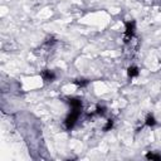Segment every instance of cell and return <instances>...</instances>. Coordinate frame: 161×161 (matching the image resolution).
<instances>
[{
    "label": "cell",
    "instance_id": "obj_1",
    "mask_svg": "<svg viewBox=\"0 0 161 161\" xmlns=\"http://www.w3.org/2000/svg\"><path fill=\"white\" fill-rule=\"evenodd\" d=\"M81 112L82 111H78V109H72V111H71V113L68 115V117H67L65 121H64V126H65L67 130H71V129L74 127V125H75V122H77Z\"/></svg>",
    "mask_w": 161,
    "mask_h": 161
},
{
    "label": "cell",
    "instance_id": "obj_2",
    "mask_svg": "<svg viewBox=\"0 0 161 161\" xmlns=\"http://www.w3.org/2000/svg\"><path fill=\"white\" fill-rule=\"evenodd\" d=\"M135 32H136V23L133 20L127 22L125 24V43H129V40L133 37Z\"/></svg>",
    "mask_w": 161,
    "mask_h": 161
},
{
    "label": "cell",
    "instance_id": "obj_3",
    "mask_svg": "<svg viewBox=\"0 0 161 161\" xmlns=\"http://www.w3.org/2000/svg\"><path fill=\"white\" fill-rule=\"evenodd\" d=\"M40 75H42V78H43V81L44 82H53L54 79H55V73L53 72V71H49V69H45V71H43L40 73Z\"/></svg>",
    "mask_w": 161,
    "mask_h": 161
},
{
    "label": "cell",
    "instance_id": "obj_4",
    "mask_svg": "<svg viewBox=\"0 0 161 161\" xmlns=\"http://www.w3.org/2000/svg\"><path fill=\"white\" fill-rule=\"evenodd\" d=\"M69 106L72 107V109H78V111H82V101L78 98H71L68 101Z\"/></svg>",
    "mask_w": 161,
    "mask_h": 161
},
{
    "label": "cell",
    "instance_id": "obj_5",
    "mask_svg": "<svg viewBox=\"0 0 161 161\" xmlns=\"http://www.w3.org/2000/svg\"><path fill=\"white\" fill-rule=\"evenodd\" d=\"M139 68L137 67H135V65H131L129 67V69H127V75H129L130 78H135V77H137L139 75Z\"/></svg>",
    "mask_w": 161,
    "mask_h": 161
},
{
    "label": "cell",
    "instance_id": "obj_6",
    "mask_svg": "<svg viewBox=\"0 0 161 161\" xmlns=\"http://www.w3.org/2000/svg\"><path fill=\"white\" fill-rule=\"evenodd\" d=\"M145 123H146V126H149V127L155 126V125H156V118L152 116V115H147L146 120H145Z\"/></svg>",
    "mask_w": 161,
    "mask_h": 161
},
{
    "label": "cell",
    "instance_id": "obj_7",
    "mask_svg": "<svg viewBox=\"0 0 161 161\" xmlns=\"http://www.w3.org/2000/svg\"><path fill=\"white\" fill-rule=\"evenodd\" d=\"M88 83H89V81L84 79V78H79V79L74 81V84H75V86H78V87H86V86H88Z\"/></svg>",
    "mask_w": 161,
    "mask_h": 161
},
{
    "label": "cell",
    "instance_id": "obj_8",
    "mask_svg": "<svg viewBox=\"0 0 161 161\" xmlns=\"http://www.w3.org/2000/svg\"><path fill=\"white\" fill-rule=\"evenodd\" d=\"M146 159H147V160H156V161H161V155H159V154H152V152H149V154H146Z\"/></svg>",
    "mask_w": 161,
    "mask_h": 161
},
{
    "label": "cell",
    "instance_id": "obj_9",
    "mask_svg": "<svg viewBox=\"0 0 161 161\" xmlns=\"http://www.w3.org/2000/svg\"><path fill=\"white\" fill-rule=\"evenodd\" d=\"M112 127H113V121H112V120H108V121H107V123L103 126V131H105V132H107V131L111 130Z\"/></svg>",
    "mask_w": 161,
    "mask_h": 161
},
{
    "label": "cell",
    "instance_id": "obj_10",
    "mask_svg": "<svg viewBox=\"0 0 161 161\" xmlns=\"http://www.w3.org/2000/svg\"><path fill=\"white\" fill-rule=\"evenodd\" d=\"M96 113L99 115V116H105V113H106V108H105L103 106H97V108H96Z\"/></svg>",
    "mask_w": 161,
    "mask_h": 161
}]
</instances>
